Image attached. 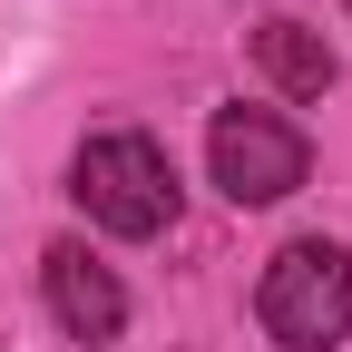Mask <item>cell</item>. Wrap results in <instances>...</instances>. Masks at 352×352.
Listing matches in <instances>:
<instances>
[{"label": "cell", "instance_id": "obj_1", "mask_svg": "<svg viewBox=\"0 0 352 352\" xmlns=\"http://www.w3.org/2000/svg\"><path fill=\"white\" fill-rule=\"evenodd\" d=\"M69 196L88 206V226L108 235H166L176 226V157L157 138H138V127H118V138H88L78 166H69Z\"/></svg>", "mask_w": 352, "mask_h": 352}, {"label": "cell", "instance_id": "obj_2", "mask_svg": "<svg viewBox=\"0 0 352 352\" xmlns=\"http://www.w3.org/2000/svg\"><path fill=\"white\" fill-rule=\"evenodd\" d=\"M254 323L274 333L284 352H333V342L352 333V254H342V245H323V235L284 245L274 264H264Z\"/></svg>", "mask_w": 352, "mask_h": 352}, {"label": "cell", "instance_id": "obj_3", "mask_svg": "<svg viewBox=\"0 0 352 352\" xmlns=\"http://www.w3.org/2000/svg\"><path fill=\"white\" fill-rule=\"evenodd\" d=\"M206 166H215V186H226L235 206H274V196L303 186L314 147H303V127L274 118V108H215V127H206Z\"/></svg>", "mask_w": 352, "mask_h": 352}, {"label": "cell", "instance_id": "obj_4", "mask_svg": "<svg viewBox=\"0 0 352 352\" xmlns=\"http://www.w3.org/2000/svg\"><path fill=\"white\" fill-rule=\"evenodd\" d=\"M39 274H50L59 333H78V342H118V333H127V294H118V274H108L88 245H50V254H39Z\"/></svg>", "mask_w": 352, "mask_h": 352}, {"label": "cell", "instance_id": "obj_5", "mask_svg": "<svg viewBox=\"0 0 352 352\" xmlns=\"http://www.w3.org/2000/svg\"><path fill=\"white\" fill-rule=\"evenodd\" d=\"M254 59H264V78H274L284 98H323L333 88V50H323V30H303V20H264Z\"/></svg>", "mask_w": 352, "mask_h": 352}]
</instances>
